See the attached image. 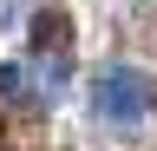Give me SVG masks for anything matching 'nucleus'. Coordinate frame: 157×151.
<instances>
[{"label":"nucleus","instance_id":"nucleus-1","mask_svg":"<svg viewBox=\"0 0 157 151\" xmlns=\"http://www.w3.org/2000/svg\"><path fill=\"white\" fill-rule=\"evenodd\" d=\"M92 112L105 125H137V118H151L157 112V79L151 72H137V66H105L92 79Z\"/></svg>","mask_w":157,"mask_h":151},{"label":"nucleus","instance_id":"nucleus-2","mask_svg":"<svg viewBox=\"0 0 157 151\" xmlns=\"http://www.w3.org/2000/svg\"><path fill=\"white\" fill-rule=\"evenodd\" d=\"M33 53H72V20L66 13H39L33 20Z\"/></svg>","mask_w":157,"mask_h":151},{"label":"nucleus","instance_id":"nucleus-3","mask_svg":"<svg viewBox=\"0 0 157 151\" xmlns=\"http://www.w3.org/2000/svg\"><path fill=\"white\" fill-rule=\"evenodd\" d=\"M0 151H7V131H0Z\"/></svg>","mask_w":157,"mask_h":151}]
</instances>
